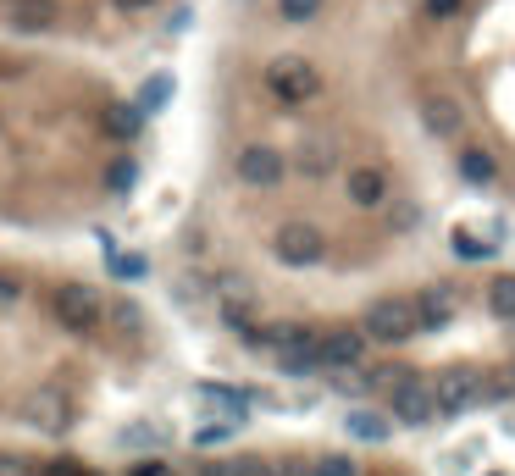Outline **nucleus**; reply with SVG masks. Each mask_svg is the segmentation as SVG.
Here are the masks:
<instances>
[{
  "instance_id": "nucleus-1",
  "label": "nucleus",
  "mask_w": 515,
  "mask_h": 476,
  "mask_svg": "<svg viewBox=\"0 0 515 476\" xmlns=\"http://www.w3.org/2000/svg\"><path fill=\"white\" fill-rule=\"evenodd\" d=\"M261 84L277 106H311V100L322 95V67H316L311 56H300V50H283V56L266 61Z\"/></svg>"
},
{
  "instance_id": "nucleus-2",
  "label": "nucleus",
  "mask_w": 515,
  "mask_h": 476,
  "mask_svg": "<svg viewBox=\"0 0 515 476\" xmlns=\"http://www.w3.org/2000/svg\"><path fill=\"white\" fill-rule=\"evenodd\" d=\"M272 261L288 266V272H305V266L327 261V233L311 222V216H283L272 227Z\"/></svg>"
},
{
  "instance_id": "nucleus-3",
  "label": "nucleus",
  "mask_w": 515,
  "mask_h": 476,
  "mask_svg": "<svg viewBox=\"0 0 515 476\" xmlns=\"http://www.w3.org/2000/svg\"><path fill=\"white\" fill-rule=\"evenodd\" d=\"M360 333H366V344H377V349L410 344V338L421 333L416 299H372V305H366V316H360Z\"/></svg>"
},
{
  "instance_id": "nucleus-4",
  "label": "nucleus",
  "mask_w": 515,
  "mask_h": 476,
  "mask_svg": "<svg viewBox=\"0 0 515 476\" xmlns=\"http://www.w3.org/2000/svg\"><path fill=\"white\" fill-rule=\"evenodd\" d=\"M427 388H432L438 416H460V410H477L482 399H488L493 382H488V371H482V366H444Z\"/></svg>"
},
{
  "instance_id": "nucleus-5",
  "label": "nucleus",
  "mask_w": 515,
  "mask_h": 476,
  "mask_svg": "<svg viewBox=\"0 0 515 476\" xmlns=\"http://www.w3.org/2000/svg\"><path fill=\"white\" fill-rule=\"evenodd\" d=\"M233 178H239V189L266 194L288 178V155L277 150L272 139H244L239 150H233Z\"/></svg>"
},
{
  "instance_id": "nucleus-6",
  "label": "nucleus",
  "mask_w": 515,
  "mask_h": 476,
  "mask_svg": "<svg viewBox=\"0 0 515 476\" xmlns=\"http://www.w3.org/2000/svg\"><path fill=\"white\" fill-rule=\"evenodd\" d=\"M294 172H305L311 183L338 178V172H344V144H338L327 128H305L300 144H294Z\"/></svg>"
},
{
  "instance_id": "nucleus-7",
  "label": "nucleus",
  "mask_w": 515,
  "mask_h": 476,
  "mask_svg": "<svg viewBox=\"0 0 515 476\" xmlns=\"http://www.w3.org/2000/svg\"><path fill=\"white\" fill-rule=\"evenodd\" d=\"M366 333L360 327H349V322H333V327H322V338H316V360H322V371H344V366H360L366 360Z\"/></svg>"
},
{
  "instance_id": "nucleus-8",
  "label": "nucleus",
  "mask_w": 515,
  "mask_h": 476,
  "mask_svg": "<svg viewBox=\"0 0 515 476\" xmlns=\"http://www.w3.org/2000/svg\"><path fill=\"white\" fill-rule=\"evenodd\" d=\"M416 117H421V128H427L432 139H455V133L466 128L460 100L444 95V89H421V95H416Z\"/></svg>"
},
{
  "instance_id": "nucleus-9",
  "label": "nucleus",
  "mask_w": 515,
  "mask_h": 476,
  "mask_svg": "<svg viewBox=\"0 0 515 476\" xmlns=\"http://www.w3.org/2000/svg\"><path fill=\"white\" fill-rule=\"evenodd\" d=\"M388 421H399V427H432V421H438V405H432L427 382L410 377L405 388L388 393Z\"/></svg>"
},
{
  "instance_id": "nucleus-10",
  "label": "nucleus",
  "mask_w": 515,
  "mask_h": 476,
  "mask_svg": "<svg viewBox=\"0 0 515 476\" xmlns=\"http://www.w3.org/2000/svg\"><path fill=\"white\" fill-rule=\"evenodd\" d=\"M344 194H349V205H360V211H377V205H388V172L383 167H349L344 172Z\"/></svg>"
},
{
  "instance_id": "nucleus-11",
  "label": "nucleus",
  "mask_w": 515,
  "mask_h": 476,
  "mask_svg": "<svg viewBox=\"0 0 515 476\" xmlns=\"http://www.w3.org/2000/svg\"><path fill=\"white\" fill-rule=\"evenodd\" d=\"M344 432L355 443H388V438H394V421H388V410H349Z\"/></svg>"
},
{
  "instance_id": "nucleus-12",
  "label": "nucleus",
  "mask_w": 515,
  "mask_h": 476,
  "mask_svg": "<svg viewBox=\"0 0 515 476\" xmlns=\"http://www.w3.org/2000/svg\"><path fill=\"white\" fill-rule=\"evenodd\" d=\"M416 322H421V333H438V327H449V322H455L449 288H427V294H416Z\"/></svg>"
},
{
  "instance_id": "nucleus-13",
  "label": "nucleus",
  "mask_w": 515,
  "mask_h": 476,
  "mask_svg": "<svg viewBox=\"0 0 515 476\" xmlns=\"http://www.w3.org/2000/svg\"><path fill=\"white\" fill-rule=\"evenodd\" d=\"M460 178L477 183V189H488V183L499 178V155L482 150V144H466V150H460Z\"/></svg>"
},
{
  "instance_id": "nucleus-14",
  "label": "nucleus",
  "mask_w": 515,
  "mask_h": 476,
  "mask_svg": "<svg viewBox=\"0 0 515 476\" xmlns=\"http://www.w3.org/2000/svg\"><path fill=\"white\" fill-rule=\"evenodd\" d=\"M449 250L466 266H482V261H493V238H477L471 227H455V233H449Z\"/></svg>"
},
{
  "instance_id": "nucleus-15",
  "label": "nucleus",
  "mask_w": 515,
  "mask_h": 476,
  "mask_svg": "<svg viewBox=\"0 0 515 476\" xmlns=\"http://www.w3.org/2000/svg\"><path fill=\"white\" fill-rule=\"evenodd\" d=\"M410 377H416L410 366H399V360H388V366H366V377H360V382H366L372 393H394V388H405Z\"/></svg>"
},
{
  "instance_id": "nucleus-16",
  "label": "nucleus",
  "mask_w": 515,
  "mask_h": 476,
  "mask_svg": "<svg viewBox=\"0 0 515 476\" xmlns=\"http://www.w3.org/2000/svg\"><path fill=\"white\" fill-rule=\"evenodd\" d=\"M488 310L499 322H515V272H499L488 283Z\"/></svg>"
},
{
  "instance_id": "nucleus-17",
  "label": "nucleus",
  "mask_w": 515,
  "mask_h": 476,
  "mask_svg": "<svg viewBox=\"0 0 515 476\" xmlns=\"http://www.w3.org/2000/svg\"><path fill=\"white\" fill-rule=\"evenodd\" d=\"M272 6H277V17H283L288 28H305V23H316V17H322L327 0H272Z\"/></svg>"
},
{
  "instance_id": "nucleus-18",
  "label": "nucleus",
  "mask_w": 515,
  "mask_h": 476,
  "mask_svg": "<svg viewBox=\"0 0 515 476\" xmlns=\"http://www.w3.org/2000/svg\"><path fill=\"white\" fill-rule=\"evenodd\" d=\"M383 222L394 227V233H416V227H421V205H416V200H394Z\"/></svg>"
},
{
  "instance_id": "nucleus-19",
  "label": "nucleus",
  "mask_w": 515,
  "mask_h": 476,
  "mask_svg": "<svg viewBox=\"0 0 515 476\" xmlns=\"http://www.w3.org/2000/svg\"><path fill=\"white\" fill-rule=\"evenodd\" d=\"M311 476H360V465L349 460V454H316Z\"/></svg>"
},
{
  "instance_id": "nucleus-20",
  "label": "nucleus",
  "mask_w": 515,
  "mask_h": 476,
  "mask_svg": "<svg viewBox=\"0 0 515 476\" xmlns=\"http://www.w3.org/2000/svg\"><path fill=\"white\" fill-rule=\"evenodd\" d=\"M228 438H233V427H228V421H211V427H200V432H194V449H205V454H211V449H222Z\"/></svg>"
},
{
  "instance_id": "nucleus-21",
  "label": "nucleus",
  "mask_w": 515,
  "mask_h": 476,
  "mask_svg": "<svg viewBox=\"0 0 515 476\" xmlns=\"http://www.w3.org/2000/svg\"><path fill=\"white\" fill-rule=\"evenodd\" d=\"M122 476H178V471H172L167 460H139V465H128Z\"/></svg>"
},
{
  "instance_id": "nucleus-22",
  "label": "nucleus",
  "mask_w": 515,
  "mask_h": 476,
  "mask_svg": "<svg viewBox=\"0 0 515 476\" xmlns=\"http://www.w3.org/2000/svg\"><path fill=\"white\" fill-rule=\"evenodd\" d=\"M421 12H427L432 23H444V17H455V12H460V0H421Z\"/></svg>"
},
{
  "instance_id": "nucleus-23",
  "label": "nucleus",
  "mask_w": 515,
  "mask_h": 476,
  "mask_svg": "<svg viewBox=\"0 0 515 476\" xmlns=\"http://www.w3.org/2000/svg\"><path fill=\"white\" fill-rule=\"evenodd\" d=\"M139 272H144V255H122L117 277H139Z\"/></svg>"
},
{
  "instance_id": "nucleus-24",
  "label": "nucleus",
  "mask_w": 515,
  "mask_h": 476,
  "mask_svg": "<svg viewBox=\"0 0 515 476\" xmlns=\"http://www.w3.org/2000/svg\"><path fill=\"white\" fill-rule=\"evenodd\" d=\"M488 476H499V471H488Z\"/></svg>"
}]
</instances>
